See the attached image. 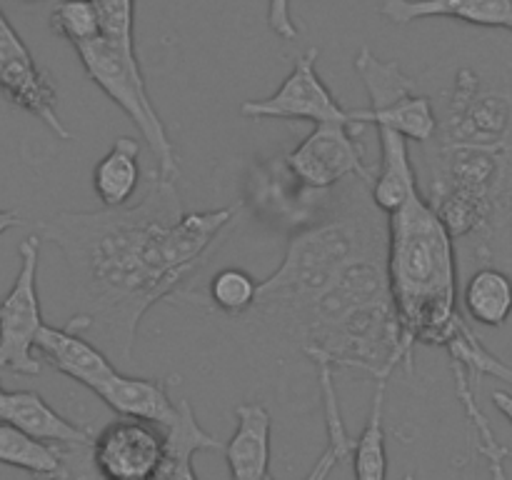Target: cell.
Masks as SVG:
<instances>
[{"label":"cell","instance_id":"1","mask_svg":"<svg viewBox=\"0 0 512 480\" xmlns=\"http://www.w3.org/2000/svg\"><path fill=\"white\" fill-rule=\"evenodd\" d=\"M243 210L245 203L185 213L175 180L153 170L135 203L43 220L38 235L63 253L80 300L68 325L100 340L110 360L128 363L145 313L218 253Z\"/></svg>","mask_w":512,"mask_h":480},{"label":"cell","instance_id":"2","mask_svg":"<svg viewBox=\"0 0 512 480\" xmlns=\"http://www.w3.org/2000/svg\"><path fill=\"white\" fill-rule=\"evenodd\" d=\"M280 330L315 365L358 368L373 380H390L400 365L413 370L415 348L405 340L390 293L388 253L355 260Z\"/></svg>","mask_w":512,"mask_h":480},{"label":"cell","instance_id":"3","mask_svg":"<svg viewBox=\"0 0 512 480\" xmlns=\"http://www.w3.org/2000/svg\"><path fill=\"white\" fill-rule=\"evenodd\" d=\"M388 253V215L375 205L368 180L338 185L333 208L290 238L283 263L260 283L253 313L283 328L313 303L348 265Z\"/></svg>","mask_w":512,"mask_h":480},{"label":"cell","instance_id":"4","mask_svg":"<svg viewBox=\"0 0 512 480\" xmlns=\"http://www.w3.org/2000/svg\"><path fill=\"white\" fill-rule=\"evenodd\" d=\"M458 273L453 233L423 193L388 215L390 293L413 348H448L468 323L460 308Z\"/></svg>","mask_w":512,"mask_h":480},{"label":"cell","instance_id":"5","mask_svg":"<svg viewBox=\"0 0 512 480\" xmlns=\"http://www.w3.org/2000/svg\"><path fill=\"white\" fill-rule=\"evenodd\" d=\"M423 148V198L455 240L490 250L512 228V138L488 143L430 140Z\"/></svg>","mask_w":512,"mask_h":480},{"label":"cell","instance_id":"6","mask_svg":"<svg viewBox=\"0 0 512 480\" xmlns=\"http://www.w3.org/2000/svg\"><path fill=\"white\" fill-rule=\"evenodd\" d=\"M75 53H78V60L88 78L133 120L138 133L143 135L145 145L153 153L155 170L163 178L178 180V150H175L168 128H165L163 118L150 100L138 53L118 48L105 35L83 45H75Z\"/></svg>","mask_w":512,"mask_h":480},{"label":"cell","instance_id":"7","mask_svg":"<svg viewBox=\"0 0 512 480\" xmlns=\"http://www.w3.org/2000/svg\"><path fill=\"white\" fill-rule=\"evenodd\" d=\"M355 73L370 95L368 123L398 130L403 138L428 145L438 133L433 98L418 88V80L403 73L395 60H383L363 45L355 53Z\"/></svg>","mask_w":512,"mask_h":480},{"label":"cell","instance_id":"8","mask_svg":"<svg viewBox=\"0 0 512 480\" xmlns=\"http://www.w3.org/2000/svg\"><path fill=\"white\" fill-rule=\"evenodd\" d=\"M40 235H30L18 245V275L0 300V370L13 375H38L43 360L35 353V340L43 330L38 295Z\"/></svg>","mask_w":512,"mask_h":480},{"label":"cell","instance_id":"9","mask_svg":"<svg viewBox=\"0 0 512 480\" xmlns=\"http://www.w3.org/2000/svg\"><path fill=\"white\" fill-rule=\"evenodd\" d=\"M318 48L298 55L288 78L273 95L245 100L240 115L248 120H310V123H343L353 128L368 125V110H348L318 73Z\"/></svg>","mask_w":512,"mask_h":480},{"label":"cell","instance_id":"10","mask_svg":"<svg viewBox=\"0 0 512 480\" xmlns=\"http://www.w3.org/2000/svg\"><path fill=\"white\" fill-rule=\"evenodd\" d=\"M360 133L363 128L353 125L320 123L285 155V163L313 190H333L353 178L373 185L375 168L365 163Z\"/></svg>","mask_w":512,"mask_h":480},{"label":"cell","instance_id":"11","mask_svg":"<svg viewBox=\"0 0 512 480\" xmlns=\"http://www.w3.org/2000/svg\"><path fill=\"white\" fill-rule=\"evenodd\" d=\"M90 453L103 480H158L168 458V428L118 415L93 435Z\"/></svg>","mask_w":512,"mask_h":480},{"label":"cell","instance_id":"12","mask_svg":"<svg viewBox=\"0 0 512 480\" xmlns=\"http://www.w3.org/2000/svg\"><path fill=\"white\" fill-rule=\"evenodd\" d=\"M0 93L25 113L35 115L48 125L60 140H70L73 133L58 115V90L50 75L35 63L25 40L0 8Z\"/></svg>","mask_w":512,"mask_h":480},{"label":"cell","instance_id":"13","mask_svg":"<svg viewBox=\"0 0 512 480\" xmlns=\"http://www.w3.org/2000/svg\"><path fill=\"white\" fill-rule=\"evenodd\" d=\"M335 190H313L288 168L283 158H273L260 163L250 178V195L245 205H255L258 213L288 225L295 233L308 225L318 223L333 208Z\"/></svg>","mask_w":512,"mask_h":480},{"label":"cell","instance_id":"14","mask_svg":"<svg viewBox=\"0 0 512 480\" xmlns=\"http://www.w3.org/2000/svg\"><path fill=\"white\" fill-rule=\"evenodd\" d=\"M35 353L60 375L75 380L95 395L120 370L100 345L85 338L73 325H43L35 340Z\"/></svg>","mask_w":512,"mask_h":480},{"label":"cell","instance_id":"15","mask_svg":"<svg viewBox=\"0 0 512 480\" xmlns=\"http://www.w3.org/2000/svg\"><path fill=\"white\" fill-rule=\"evenodd\" d=\"M270 438L273 418L260 403H240L235 408V433L225 445L230 478L270 480Z\"/></svg>","mask_w":512,"mask_h":480},{"label":"cell","instance_id":"16","mask_svg":"<svg viewBox=\"0 0 512 480\" xmlns=\"http://www.w3.org/2000/svg\"><path fill=\"white\" fill-rule=\"evenodd\" d=\"M380 15L393 25L428 18H455L480 28L512 33V0H385Z\"/></svg>","mask_w":512,"mask_h":480},{"label":"cell","instance_id":"17","mask_svg":"<svg viewBox=\"0 0 512 480\" xmlns=\"http://www.w3.org/2000/svg\"><path fill=\"white\" fill-rule=\"evenodd\" d=\"M0 420L15 425V428L23 430L25 435H30L38 443L53 445V448L55 445H80L93 440V433L88 428L63 418L35 390H8Z\"/></svg>","mask_w":512,"mask_h":480},{"label":"cell","instance_id":"18","mask_svg":"<svg viewBox=\"0 0 512 480\" xmlns=\"http://www.w3.org/2000/svg\"><path fill=\"white\" fill-rule=\"evenodd\" d=\"M98 398L115 410V415L153 420L165 428L175 423L180 410V400L175 403L170 398V380L135 378L120 370L98 390Z\"/></svg>","mask_w":512,"mask_h":480},{"label":"cell","instance_id":"19","mask_svg":"<svg viewBox=\"0 0 512 480\" xmlns=\"http://www.w3.org/2000/svg\"><path fill=\"white\" fill-rule=\"evenodd\" d=\"M375 128H378L380 140V160L375 165V178L373 185H370V193H373L375 205L385 215H390L398 208H403L415 193H420L418 170H415L413 160H410L408 138H403L398 130L385 128V125H375Z\"/></svg>","mask_w":512,"mask_h":480},{"label":"cell","instance_id":"20","mask_svg":"<svg viewBox=\"0 0 512 480\" xmlns=\"http://www.w3.org/2000/svg\"><path fill=\"white\" fill-rule=\"evenodd\" d=\"M140 185V143L130 135L115 140L93 170V190L103 208L128 205Z\"/></svg>","mask_w":512,"mask_h":480},{"label":"cell","instance_id":"21","mask_svg":"<svg viewBox=\"0 0 512 480\" xmlns=\"http://www.w3.org/2000/svg\"><path fill=\"white\" fill-rule=\"evenodd\" d=\"M463 310L473 323L503 328L512 315V275L498 265H483L463 288Z\"/></svg>","mask_w":512,"mask_h":480},{"label":"cell","instance_id":"22","mask_svg":"<svg viewBox=\"0 0 512 480\" xmlns=\"http://www.w3.org/2000/svg\"><path fill=\"white\" fill-rule=\"evenodd\" d=\"M385 390L388 380H375L368 420L353 453L355 480H388V445H385Z\"/></svg>","mask_w":512,"mask_h":480},{"label":"cell","instance_id":"23","mask_svg":"<svg viewBox=\"0 0 512 480\" xmlns=\"http://www.w3.org/2000/svg\"><path fill=\"white\" fill-rule=\"evenodd\" d=\"M0 463L25 470L35 480H60L63 475L58 450L53 445L38 443L5 420H0Z\"/></svg>","mask_w":512,"mask_h":480},{"label":"cell","instance_id":"24","mask_svg":"<svg viewBox=\"0 0 512 480\" xmlns=\"http://www.w3.org/2000/svg\"><path fill=\"white\" fill-rule=\"evenodd\" d=\"M210 303L225 315L253 313L260 295V283L243 268H223L210 278Z\"/></svg>","mask_w":512,"mask_h":480},{"label":"cell","instance_id":"25","mask_svg":"<svg viewBox=\"0 0 512 480\" xmlns=\"http://www.w3.org/2000/svg\"><path fill=\"white\" fill-rule=\"evenodd\" d=\"M50 30L70 45H83L103 35L98 10L90 0H60L50 10Z\"/></svg>","mask_w":512,"mask_h":480},{"label":"cell","instance_id":"26","mask_svg":"<svg viewBox=\"0 0 512 480\" xmlns=\"http://www.w3.org/2000/svg\"><path fill=\"white\" fill-rule=\"evenodd\" d=\"M98 10L100 30L118 48L138 53L135 45V0H90Z\"/></svg>","mask_w":512,"mask_h":480},{"label":"cell","instance_id":"27","mask_svg":"<svg viewBox=\"0 0 512 480\" xmlns=\"http://www.w3.org/2000/svg\"><path fill=\"white\" fill-rule=\"evenodd\" d=\"M268 25L280 40H295L300 35L298 23L293 20L290 0H268Z\"/></svg>","mask_w":512,"mask_h":480},{"label":"cell","instance_id":"28","mask_svg":"<svg viewBox=\"0 0 512 480\" xmlns=\"http://www.w3.org/2000/svg\"><path fill=\"white\" fill-rule=\"evenodd\" d=\"M335 465H338V460L330 458L328 453H323V455H320L318 463H315V468L310 470V475L305 480H325L330 473H333ZM270 480H273V478H270Z\"/></svg>","mask_w":512,"mask_h":480},{"label":"cell","instance_id":"29","mask_svg":"<svg viewBox=\"0 0 512 480\" xmlns=\"http://www.w3.org/2000/svg\"><path fill=\"white\" fill-rule=\"evenodd\" d=\"M493 403L500 413L508 418V423L512 425V395L508 390H493Z\"/></svg>","mask_w":512,"mask_h":480},{"label":"cell","instance_id":"30","mask_svg":"<svg viewBox=\"0 0 512 480\" xmlns=\"http://www.w3.org/2000/svg\"><path fill=\"white\" fill-rule=\"evenodd\" d=\"M18 225H23V220H20V215L15 210H0V235L18 228Z\"/></svg>","mask_w":512,"mask_h":480},{"label":"cell","instance_id":"31","mask_svg":"<svg viewBox=\"0 0 512 480\" xmlns=\"http://www.w3.org/2000/svg\"><path fill=\"white\" fill-rule=\"evenodd\" d=\"M5 395H8V388H3V383H0V413H3V403H5Z\"/></svg>","mask_w":512,"mask_h":480},{"label":"cell","instance_id":"32","mask_svg":"<svg viewBox=\"0 0 512 480\" xmlns=\"http://www.w3.org/2000/svg\"><path fill=\"white\" fill-rule=\"evenodd\" d=\"M403 480H418V478H415V475L413 473H408V475H405V478Z\"/></svg>","mask_w":512,"mask_h":480},{"label":"cell","instance_id":"33","mask_svg":"<svg viewBox=\"0 0 512 480\" xmlns=\"http://www.w3.org/2000/svg\"><path fill=\"white\" fill-rule=\"evenodd\" d=\"M25 3H35V0H25Z\"/></svg>","mask_w":512,"mask_h":480}]
</instances>
